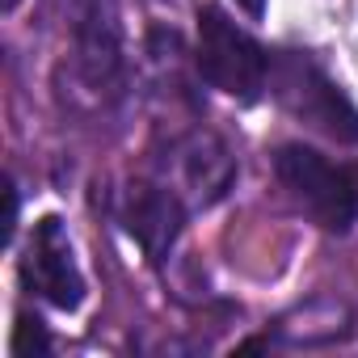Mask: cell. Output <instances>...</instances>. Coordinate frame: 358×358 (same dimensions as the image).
<instances>
[{"instance_id": "1", "label": "cell", "mask_w": 358, "mask_h": 358, "mask_svg": "<svg viewBox=\"0 0 358 358\" xmlns=\"http://www.w3.org/2000/svg\"><path fill=\"white\" fill-rule=\"evenodd\" d=\"M270 169L282 194L324 232H350L358 224V164L337 160L303 139L274 143Z\"/></svg>"}, {"instance_id": "2", "label": "cell", "mask_w": 358, "mask_h": 358, "mask_svg": "<svg viewBox=\"0 0 358 358\" xmlns=\"http://www.w3.org/2000/svg\"><path fill=\"white\" fill-rule=\"evenodd\" d=\"M59 30L68 76L93 101H118L127 93V38L118 0H59Z\"/></svg>"}, {"instance_id": "3", "label": "cell", "mask_w": 358, "mask_h": 358, "mask_svg": "<svg viewBox=\"0 0 358 358\" xmlns=\"http://www.w3.org/2000/svg\"><path fill=\"white\" fill-rule=\"evenodd\" d=\"M270 64H274V47L257 43L220 5H199L194 68L215 93H224L241 106H257L270 89Z\"/></svg>"}, {"instance_id": "4", "label": "cell", "mask_w": 358, "mask_h": 358, "mask_svg": "<svg viewBox=\"0 0 358 358\" xmlns=\"http://www.w3.org/2000/svg\"><path fill=\"white\" fill-rule=\"evenodd\" d=\"M101 207H106V215L143 249V257H148L152 266H160V262L173 253L177 236L186 232V224H190V215H194L190 199L177 190L156 164H152L148 173H135V177H127V182L110 186L106 199H101Z\"/></svg>"}, {"instance_id": "5", "label": "cell", "mask_w": 358, "mask_h": 358, "mask_svg": "<svg viewBox=\"0 0 358 358\" xmlns=\"http://www.w3.org/2000/svg\"><path fill=\"white\" fill-rule=\"evenodd\" d=\"M266 97H274L291 118L308 122V127L320 131L324 139L358 143V110H354V101L341 93V85L324 72V64H320L316 55L274 47Z\"/></svg>"}, {"instance_id": "6", "label": "cell", "mask_w": 358, "mask_h": 358, "mask_svg": "<svg viewBox=\"0 0 358 358\" xmlns=\"http://www.w3.org/2000/svg\"><path fill=\"white\" fill-rule=\"evenodd\" d=\"M17 278H22V291L55 312H76L89 295V282H85V270L76 262V249H72V236H68V224L59 215H43L26 245H22V257H17Z\"/></svg>"}, {"instance_id": "7", "label": "cell", "mask_w": 358, "mask_h": 358, "mask_svg": "<svg viewBox=\"0 0 358 358\" xmlns=\"http://www.w3.org/2000/svg\"><path fill=\"white\" fill-rule=\"evenodd\" d=\"M9 350H13L17 358H22V354H51V350H55V341H51V333L43 329V320H38V316L30 320V312H22V316H17V329H13V345H9Z\"/></svg>"}, {"instance_id": "8", "label": "cell", "mask_w": 358, "mask_h": 358, "mask_svg": "<svg viewBox=\"0 0 358 358\" xmlns=\"http://www.w3.org/2000/svg\"><path fill=\"white\" fill-rule=\"evenodd\" d=\"M236 5H241L253 22H257V17H266V0H236Z\"/></svg>"}, {"instance_id": "9", "label": "cell", "mask_w": 358, "mask_h": 358, "mask_svg": "<svg viewBox=\"0 0 358 358\" xmlns=\"http://www.w3.org/2000/svg\"><path fill=\"white\" fill-rule=\"evenodd\" d=\"M17 5H22V0H5V13H13V9H17Z\"/></svg>"}]
</instances>
